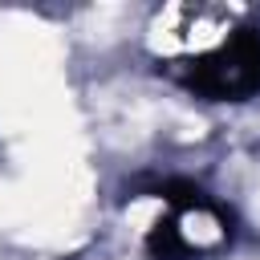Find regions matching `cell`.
<instances>
[{"label": "cell", "instance_id": "obj_1", "mask_svg": "<svg viewBox=\"0 0 260 260\" xmlns=\"http://www.w3.org/2000/svg\"><path fill=\"white\" fill-rule=\"evenodd\" d=\"M191 89H199L207 98H244V93H256L260 89V37L240 32L215 57L199 61V69L191 73Z\"/></svg>", "mask_w": 260, "mask_h": 260}]
</instances>
